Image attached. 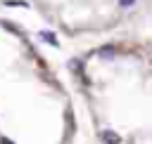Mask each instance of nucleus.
<instances>
[{"label":"nucleus","mask_w":152,"mask_h":144,"mask_svg":"<svg viewBox=\"0 0 152 144\" xmlns=\"http://www.w3.org/2000/svg\"><path fill=\"white\" fill-rule=\"evenodd\" d=\"M102 139H104L107 144H119V135H114L112 130H104V132H102Z\"/></svg>","instance_id":"1"},{"label":"nucleus","mask_w":152,"mask_h":144,"mask_svg":"<svg viewBox=\"0 0 152 144\" xmlns=\"http://www.w3.org/2000/svg\"><path fill=\"white\" fill-rule=\"evenodd\" d=\"M40 35H43V38H45V40H48V42H50V45H57V38H55V35H52V33H50V31H43V33H40Z\"/></svg>","instance_id":"2"},{"label":"nucleus","mask_w":152,"mask_h":144,"mask_svg":"<svg viewBox=\"0 0 152 144\" xmlns=\"http://www.w3.org/2000/svg\"><path fill=\"white\" fill-rule=\"evenodd\" d=\"M119 2H121V7H131L135 0H119Z\"/></svg>","instance_id":"3"},{"label":"nucleus","mask_w":152,"mask_h":144,"mask_svg":"<svg viewBox=\"0 0 152 144\" xmlns=\"http://www.w3.org/2000/svg\"><path fill=\"white\" fill-rule=\"evenodd\" d=\"M0 144H12V142L10 139H0Z\"/></svg>","instance_id":"4"}]
</instances>
